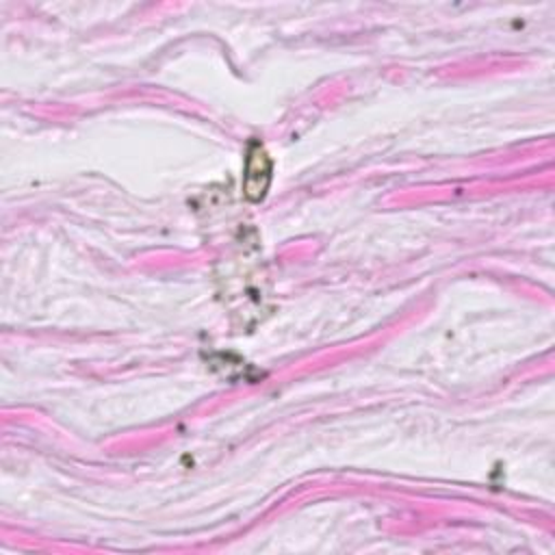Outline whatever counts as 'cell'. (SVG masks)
<instances>
[{
    "instance_id": "cell-1",
    "label": "cell",
    "mask_w": 555,
    "mask_h": 555,
    "mask_svg": "<svg viewBox=\"0 0 555 555\" xmlns=\"http://www.w3.org/2000/svg\"><path fill=\"white\" fill-rule=\"evenodd\" d=\"M273 178V160L267 154L264 145L260 141H251L247 145L245 154V167H243V197L247 202H262Z\"/></svg>"
}]
</instances>
